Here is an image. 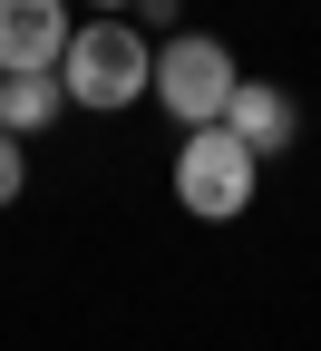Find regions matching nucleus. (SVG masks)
<instances>
[{"label":"nucleus","instance_id":"39448f33","mask_svg":"<svg viewBox=\"0 0 321 351\" xmlns=\"http://www.w3.org/2000/svg\"><path fill=\"white\" fill-rule=\"evenodd\" d=\"M292 127H302V117H292V98H283L272 78H244V88H234V108H224V137H244L253 156H283V147H292Z\"/></svg>","mask_w":321,"mask_h":351},{"label":"nucleus","instance_id":"0eeeda50","mask_svg":"<svg viewBox=\"0 0 321 351\" xmlns=\"http://www.w3.org/2000/svg\"><path fill=\"white\" fill-rule=\"evenodd\" d=\"M20 195H29V147H20V137H0V215H10Z\"/></svg>","mask_w":321,"mask_h":351},{"label":"nucleus","instance_id":"7ed1b4c3","mask_svg":"<svg viewBox=\"0 0 321 351\" xmlns=\"http://www.w3.org/2000/svg\"><path fill=\"white\" fill-rule=\"evenodd\" d=\"M253 176H263V156H253L244 137L195 127V137L175 147V205H185L195 225H234V215L253 205Z\"/></svg>","mask_w":321,"mask_h":351},{"label":"nucleus","instance_id":"f03ea898","mask_svg":"<svg viewBox=\"0 0 321 351\" xmlns=\"http://www.w3.org/2000/svg\"><path fill=\"white\" fill-rule=\"evenodd\" d=\"M234 88H244V69H234V49H224L214 29H175L156 49V108L185 127V137H195V127H224Z\"/></svg>","mask_w":321,"mask_h":351},{"label":"nucleus","instance_id":"20e7f679","mask_svg":"<svg viewBox=\"0 0 321 351\" xmlns=\"http://www.w3.org/2000/svg\"><path fill=\"white\" fill-rule=\"evenodd\" d=\"M78 20L59 0H0V78H59Z\"/></svg>","mask_w":321,"mask_h":351},{"label":"nucleus","instance_id":"f257e3e1","mask_svg":"<svg viewBox=\"0 0 321 351\" xmlns=\"http://www.w3.org/2000/svg\"><path fill=\"white\" fill-rule=\"evenodd\" d=\"M59 88H68V108H88V117H117L136 98H156V39L136 20H117V10L78 20L68 59H59Z\"/></svg>","mask_w":321,"mask_h":351},{"label":"nucleus","instance_id":"423d86ee","mask_svg":"<svg viewBox=\"0 0 321 351\" xmlns=\"http://www.w3.org/2000/svg\"><path fill=\"white\" fill-rule=\"evenodd\" d=\"M59 108H68V88L59 78H0V137H39V127H59Z\"/></svg>","mask_w":321,"mask_h":351}]
</instances>
